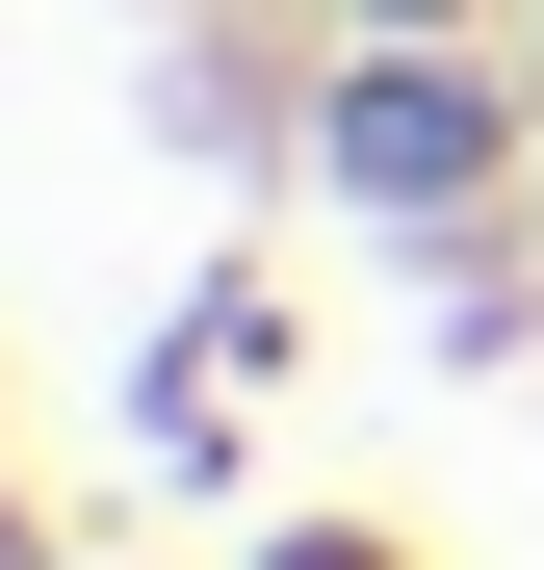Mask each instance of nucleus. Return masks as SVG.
I'll list each match as a JSON object with an SVG mask.
<instances>
[{"label":"nucleus","instance_id":"nucleus-1","mask_svg":"<svg viewBox=\"0 0 544 570\" xmlns=\"http://www.w3.org/2000/svg\"><path fill=\"white\" fill-rule=\"evenodd\" d=\"M0 441L208 570H544V0H0Z\"/></svg>","mask_w":544,"mask_h":570}]
</instances>
